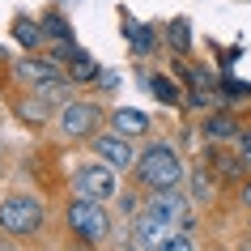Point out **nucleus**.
Instances as JSON below:
<instances>
[{"label": "nucleus", "instance_id": "obj_1", "mask_svg": "<svg viewBox=\"0 0 251 251\" xmlns=\"http://www.w3.org/2000/svg\"><path fill=\"white\" fill-rule=\"evenodd\" d=\"M141 179H145L153 192H166V187H179L183 179V162L171 145H149L141 153Z\"/></svg>", "mask_w": 251, "mask_h": 251}, {"label": "nucleus", "instance_id": "obj_2", "mask_svg": "<svg viewBox=\"0 0 251 251\" xmlns=\"http://www.w3.org/2000/svg\"><path fill=\"white\" fill-rule=\"evenodd\" d=\"M43 226V204L34 196H9L0 204V230L4 234H34Z\"/></svg>", "mask_w": 251, "mask_h": 251}, {"label": "nucleus", "instance_id": "obj_3", "mask_svg": "<svg viewBox=\"0 0 251 251\" xmlns=\"http://www.w3.org/2000/svg\"><path fill=\"white\" fill-rule=\"evenodd\" d=\"M68 226L77 230L85 243H98V238L106 234V213H102V200H90V196H81L68 204Z\"/></svg>", "mask_w": 251, "mask_h": 251}, {"label": "nucleus", "instance_id": "obj_4", "mask_svg": "<svg viewBox=\"0 0 251 251\" xmlns=\"http://www.w3.org/2000/svg\"><path fill=\"white\" fill-rule=\"evenodd\" d=\"M145 213H153V217H162V222L171 226L175 234H183L187 226H192V204H187V196H179L175 187H166V192H158V196L149 200V209Z\"/></svg>", "mask_w": 251, "mask_h": 251}, {"label": "nucleus", "instance_id": "obj_5", "mask_svg": "<svg viewBox=\"0 0 251 251\" xmlns=\"http://www.w3.org/2000/svg\"><path fill=\"white\" fill-rule=\"evenodd\" d=\"M77 192L90 200H111L115 196V166H106V162H90V166H81L77 171Z\"/></svg>", "mask_w": 251, "mask_h": 251}, {"label": "nucleus", "instance_id": "obj_6", "mask_svg": "<svg viewBox=\"0 0 251 251\" xmlns=\"http://www.w3.org/2000/svg\"><path fill=\"white\" fill-rule=\"evenodd\" d=\"M98 106H90V102H73V106H64L60 111V128H64L68 136H90V128H98Z\"/></svg>", "mask_w": 251, "mask_h": 251}, {"label": "nucleus", "instance_id": "obj_7", "mask_svg": "<svg viewBox=\"0 0 251 251\" xmlns=\"http://www.w3.org/2000/svg\"><path fill=\"white\" fill-rule=\"evenodd\" d=\"M94 149H98V158L106 162V166H115V171H124V166H132V149H128V136H98L94 141Z\"/></svg>", "mask_w": 251, "mask_h": 251}, {"label": "nucleus", "instance_id": "obj_8", "mask_svg": "<svg viewBox=\"0 0 251 251\" xmlns=\"http://www.w3.org/2000/svg\"><path fill=\"white\" fill-rule=\"evenodd\" d=\"M175 230L162 217H153V213H141V222H136V247H145V251H153L162 243V238H171Z\"/></svg>", "mask_w": 251, "mask_h": 251}, {"label": "nucleus", "instance_id": "obj_9", "mask_svg": "<svg viewBox=\"0 0 251 251\" xmlns=\"http://www.w3.org/2000/svg\"><path fill=\"white\" fill-rule=\"evenodd\" d=\"M17 77L30 85H47V81H55V68L47 60H17Z\"/></svg>", "mask_w": 251, "mask_h": 251}, {"label": "nucleus", "instance_id": "obj_10", "mask_svg": "<svg viewBox=\"0 0 251 251\" xmlns=\"http://www.w3.org/2000/svg\"><path fill=\"white\" fill-rule=\"evenodd\" d=\"M111 124H115L119 136H136V132H145V128H149V119L141 115V111H132V106L115 111V115H111Z\"/></svg>", "mask_w": 251, "mask_h": 251}, {"label": "nucleus", "instance_id": "obj_11", "mask_svg": "<svg viewBox=\"0 0 251 251\" xmlns=\"http://www.w3.org/2000/svg\"><path fill=\"white\" fill-rule=\"evenodd\" d=\"M68 73H73L77 81H90V77H98V68H94V60H90L85 51H77L73 60H68Z\"/></svg>", "mask_w": 251, "mask_h": 251}, {"label": "nucleus", "instance_id": "obj_12", "mask_svg": "<svg viewBox=\"0 0 251 251\" xmlns=\"http://www.w3.org/2000/svg\"><path fill=\"white\" fill-rule=\"evenodd\" d=\"M204 132H209L213 141H222V136H234V119H230V115H213L209 124H204Z\"/></svg>", "mask_w": 251, "mask_h": 251}, {"label": "nucleus", "instance_id": "obj_13", "mask_svg": "<svg viewBox=\"0 0 251 251\" xmlns=\"http://www.w3.org/2000/svg\"><path fill=\"white\" fill-rule=\"evenodd\" d=\"M153 251H192V243H187V234H171V238H162Z\"/></svg>", "mask_w": 251, "mask_h": 251}, {"label": "nucleus", "instance_id": "obj_14", "mask_svg": "<svg viewBox=\"0 0 251 251\" xmlns=\"http://www.w3.org/2000/svg\"><path fill=\"white\" fill-rule=\"evenodd\" d=\"M149 85H153V94H158L162 102H175V85H171V81H166V77H153V81H149Z\"/></svg>", "mask_w": 251, "mask_h": 251}, {"label": "nucleus", "instance_id": "obj_15", "mask_svg": "<svg viewBox=\"0 0 251 251\" xmlns=\"http://www.w3.org/2000/svg\"><path fill=\"white\" fill-rule=\"evenodd\" d=\"M22 115H26V119H43V115H47V106H43V102H22Z\"/></svg>", "mask_w": 251, "mask_h": 251}, {"label": "nucleus", "instance_id": "obj_16", "mask_svg": "<svg viewBox=\"0 0 251 251\" xmlns=\"http://www.w3.org/2000/svg\"><path fill=\"white\" fill-rule=\"evenodd\" d=\"M171 39L179 43V47H187V22H175V26H171Z\"/></svg>", "mask_w": 251, "mask_h": 251}, {"label": "nucleus", "instance_id": "obj_17", "mask_svg": "<svg viewBox=\"0 0 251 251\" xmlns=\"http://www.w3.org/2000/svg\"><path fill=\"white\" fill-rule=\"evenodd\" d=\"M238 158L251 166V132H247V136H238Z\"/></svg>", "mask_w": 251, "mask_h": 251}, {"label": "nucleus", "instance_id": "obj_18", "mask_svg": "<svg viewBox=\"0 0 251 251\" xmlns=\"http://www.w3.org/2000/svg\"><path fill=\"white\" fill-rule=\"evenodd\" d=\"M17 34H22L26 43H34V30H30V22H17Z\"/></svg>", "mask_w": 251, "mask_h": 251}, {"label": "nucleus", "instance_id": "obj_19", "mask_svg": "<svg viewBox=\"0 0 251 251\" xmlns=\"http://www.w3.org/2000/svg\"><path fill=\"white\" fill-rule=\"evenodd\" d=\"M243 200H247V204H251V183H247V187H243Z\"/></svg>", "mask_w": 251, "mask_h": 251}, {"label": "nucleus", "instance_id": "obj_20", "mask_svg": "<svg viewBox=\"0 0 251 251\" xmlns=\"http://www.w3.org/2000/svg\"><path fill=\"white\" fill-rule=\"evenodd\" d=\"M243 251H251V243H243Z\"/></svg>", "mask_w": 251, "mask_h": 251}]
</instances>
